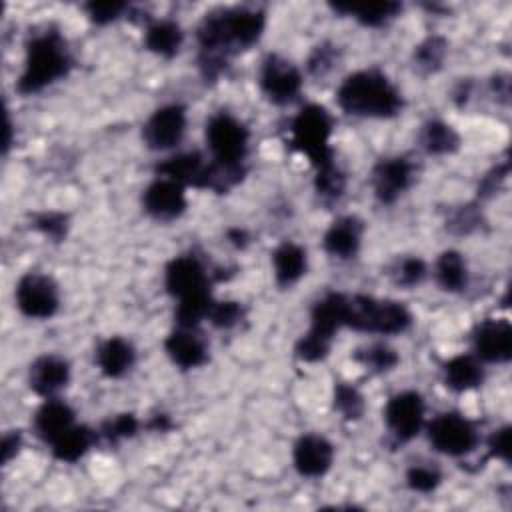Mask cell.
Instances as JSON below:
<instances>
[{
	"label": "cell",
	"mask_w": 512,
	"mask_h": 512,
	"mask_svg": "<svg viewBox=\"0 0 512 512\" xmlns=\"http://www.w3.org/2000/svg\"><path fill=\"white\" fill-rule=\"evenodd\" d=\"M266 30V12L254 6H224L202 16L196 26L198 66L202 76L216 80L228 60L260 42Z\"/></svg>",
	"instance_id": "1"
},
{
	"label": "cell",
	"mask_w": 512,
	"mask_h": 512,
	"mask_svg": "<svg viewBox=\"0 0 512 512\" xmlns=\"http://www.w3.org/2000/svg\"><path fill=\"white\" fill-rule=\"evenodd\" d=\"M336 104L356 118L386 120L402 112L404 96L384 70L372 66L344 76L336 88Z\"/></svg>",
	"instance_id": "2"
},
{
	"label": "cell",
	"mask_w": 512,
	"mask_h": 512,
	"mask_svg": "<svg viewBox=\"0 0 512 512\" xmlns=\"http://www.w3.org/2000/svg\"><path fill=\"white\" fill-rule=\"evenodd\" d=\"M74 66L66 38L52 28L36 32L26 42L24 64L16 80V90L22 96L40 94L52 84L64 80Z\"/></svg>",
	"instance_id": "3"
},
{
	"label": "cell",
	"mask_w": 512,
	"mask_h": 512,
	"mask_svg": "<svg viewBox=\"0 0 512 512\" xmlns=\"http://www.w3.org/2000/svg\"><path fill=\"white\" fill-rule=\"evenodd\" d=\"M414 324L408 306L394 298H376L368 294H348L346 328L372 336H400Z\"/></svg>",
	"instance_id": "4"
},
{
	"label": "cell",
	"mask_w": 512,
	"mask_h": 512,
	"mask_svg": "<svg viewBox=\"0 0 512 512\" xmlns=\"http://www.w3.org/2000/svg\"><path fill=\"white\" fill-rule=\"evenodd\" d=\"M290 144L296 152L306 156L312 168H320L334 160L332 134H334V116L322 104H304L290 120L288 126Z\"/></svg>",
	"instance_id": "5"
},
{
	"label": "cell",
	"mask_w": 512,
	"mask_h": 512,
	"mask_svg": "<svg viewBox=\"0 0 512 512\" xmlns=\"http://www.w3.org/2000/svg\"><path fill=\"white\" fill-rule=\"evenodd\" d=\"M208 158L224 168L246 172L250 154V128L232 112H214L204 124Z\"/></svg>",
	"instance_id": "6"
},
{
	"label": "cell",
	"mask_w": 512,
	"mask_h": 512,
	"mask_svg": "<svg viewBox=\"0 0 512 512\" xmlns=\"http://www.w3.org/2000/svg\"><path fill=\"white\" fill-rule=\"evenodd\" d=\"M424 432L434 452L464 458L480 446L478 424L458 410H444L426 420Z\"/></svg>",
	"instance_id": "7"
},
{
	"label": "cell",
	"mask_w": 512,
	"mask_h": 512,
	"mask_svg": "<svg viewBox=\"0 0 512 512\" xmlns=\"http://www.w3.org/2000/svg\"><path fill=\"white\" fill-rule=\"evenodd\" d=\"M256 80L262 96L276 106H290L298 100L304 88L302 70L278 52H270L262 58Z\"/></svg>",
	"instance_id": "8"
},
{
	"label": "cell",
	"mask_w": 512,
	"mask_h": 512,
	"mask_svg": "<svg viewBox=\"0 0 512 512\" xmlns=\"http://www.w3.org/2000/svg\"><path fill=\"white\" fill-rule=\"evenodd\" d=\"M384 426L390 438L398 444L414 440L424 432L426 400L418 390H400L392 394L382 410Z\"/></svg>",
	"instance_id": "9"
},
{
	"label": "cell",
	"mask_w": 512,
	"mask_h": 512,
	"mask_svg": "<svg viewBox=\"0 0 512 512\" xmlns=\"http://www.w3.org/2000/svg\"><path fill=\"white\" fill-rule=\"evenodd\" d=\"M14 304L30 320H50L60 310V288L50 274L26 272L14 286Z\"/></svg>",
	"instance_id": "10"
},
{
	"label": "cell",
	"mask_w": 512,
	"mask_h": 512,
	"mask_svg": "<svg viewBox=\"0 0 512 512\" xmlns=\"http://www.w3.org/2000/svg\"><path fill=\"white\" fill-rule=\"evenodd\" d=\"M188 110L180 102H166L150 112L142 124V142L152 152H170L186 136Z\"/></svg>",
	"instance_id": "11"
},
{
	"label": "cell",
	"mask_w": 512,
	"mask_h": 512,
	"mask_svg": "<svg viewBox=\"0 0 512 512\" xmlns=\"http://www.w3.org/2000/svg\"><path fill=\"white\" fill-rule=\"evenodd\" d=\"M164 288L176 300L212 294V274L196 254H178L164 268Z\"/></svg>",
	"instance_id": "12"
},
{
	"label": "cell",
	"mask_w": 512,
	"mask_h": 512,
	"mask_svg": "<svg viewBox=\"0 0 512 512\" xmlns=\"http://www.w3.org/2000/svg\"><path fill=\"white\" fill-rule=\"evenodd\" d=\"M416 180V164L406 154L380 158L370 172V188L380 204L398 202Z\"/></svg>",
	"instance_id": "13"
},
{
	"label": "cell",
	"mask_w": 512,
	"mask_h": 512,
	"mask_svg": "<svg viewBox=\"0 0 512 512\" xmlns=\"http://www.w3.org/2000/svg\"><path fill=\"white\" fill-rule=\"evenodd\" d=\"M472 354L482 364H506L512 356V326L506 318H484L470 334Z\"/></svg>",
	"instance_id": "14"
},
{
	"label": "cell",
	"mask_w": 512,
	"mask_h": 512,
	"mask_svg": "<svg viewBox=\"0 0 512 512\" xmlns=\"http://www.w3.org/2000/svg\"><path fill=\"white\" fill-rule=\"evenodd\" d=\"M188 208L186 188L170 178L156 176L142 190V210L156 222L178 220Z\"/></svg>",
	"instance_id": "15"
},
{
	"label": "cell",
	"mask_w": 512,
	"mask_h": 512,
	"mask_svg": "<svg viewBox=\"0 0 512 512\" xmlns=\"http://www.w3.org/2000/svg\"><path fill=\"white\" fill-rule=\"evenodd\" d=\"M336 448L334 444L318 434V432H306L302 434L294 446H292V466L302 478H322L330 472L334 464Z\"/></svg>",
	"instance_id": "16"
},
{
	"label": "cell",
	"mask_w": 512,
	"mask_h": 512,
	"mask_svg": "<svg viewBox=\"0 0 512 512\" xmlns=\"http://www.w3.org/2000/svg\"><path fill=\"white\" fill-rule=\"evenodd\" d=\"M164 352L180 370H196L208 362L210 346L194 326H176L164 340Z\"/></svg>",
	"instance_id": "17"
},
{
	"label": "cell",
	"mask_w": 512,
	"mask_h": 512,
	"mask_svg": "<svg viewBox=\"0 0 512 512\" xmlns=\"http://www.w3.org/2000/svg\"><path fill=\"white\" fill-rule=\"evenodd\" d=\"M210 172V158L198 150H184L172 152L164 160L156 164V176L170 178L184 188H200L206 190Z\"/></svg>",
	"instance_id": "18"
},
{
	"label": "cell",
	"mask_w": 512,
	"mask_h": 512,
	"mask_svg": "<svg viewBox=\"0 0 512 512\" xmlns=\"http://www.w3.org/2000/svg\"><path fill=\"white\" fill-rule=\"evenodd\" d=\"M72 378L70 362L60 354H42L28 366V386L42 398H56Z\"/></svg>",
	"instance_id": "19"
},
{
	"label": "cell",
	"mask_w": 512,
	"mask_h": 512,
	"mask_svg": "<svg viewBox=\"0 0 512 512\" xmlns=\"http://www.w3.org/2000/svg\"><path fill=\"white\" fill-rule=\"evenodd\" d=\"M346 300L348 294L344 292H326L322 294L310 310V326L306 334L324 340L328 344L334 342L338 330L346 328Z\"/></svg>",
	"instance_id": "20"
},
{
	"label": "cell",
	"mask_w": 512,
	"mask_h": 512,
	"mask_svg": "<svg viewBox=\"0 0 512 512\" xmlns=\"http://www.w3.org/2000/svg\"><path fill=\"white\" fill-rule=\"evenodd\" d=\"M364 240V222L354 214L338 216L322 236V248L336 260H352L358 256Z\"/></svg>",
	"instance_id": "21"
},
{
	"label": "cell",
	"mask_w": 512,
	"mask_h": 512,
	"mask_svg": "<svg viewBox=\"0 0 512 512\" xmlns=\"http://www.w3.org/2000/svg\"><path fill=\"white\" fill-rule=\"evenodd\" d=\"M270 266L276 286L290 288L306 276L308 252L294 240H282L270 254Z\"/></svg>",
	"instance_id": "22"
},
{
	"label": "cell",
	"mask_w": 512,
	"mask_h": 512,
	"mask_svg": "<svg viewBox=\"0 0 512 512\" xmlns=\"http://www.w3.org/2000/svg\"><path fill=\"white\" fill-rule=\"evenodd\" d=\"M94 362L106 378H122L136 364V348L124 336H108L94 350Z\"/></svg>",
	"instance_id": "23"
},
{
	"label": "cell",
	"mask_w": 512,
	"mask_h": 512,
	"mask_svg": "<svg viewBox=\"0 0 512 512\" xmlns=\"http://www.w3.org/2000/svg\"><path fill=\"white\" fill-rule=\"evenodd\" d=\"M76 424V412L74 408L56 398H44V402L38 406V410L32 416V430L34 434L50 444L54 438H58L62 432H66L70 426Z\"/></svg>",
	"instance_id": "24"
},
{
	"label": "cell",
	"mask_w": 512,
	"mask_h": 512,
	"mask_svg": "<svg viewBox=\"0 0 512 512\" xmlns=\"http://www.w3.org/2000/svg\"><path fill=\"white\" fill-rule=\"evenodd\" d=\"M486 378L484 364L472 354H456L442 364V380L452 392H470L482 386Z\"/></svg>",
	"instance_id": "25"
},
{
	"label": "cell",
	"mask_w": 512,
	"mask_h": 512,
	"mask_svg": "<svg viewBox=\"0 0 512 512\" xmlns=\"http://www.w3.org/2000/svg\"><path fill=\"white\" fill-rule=\"evenodd\" d=\"M432 276L440 290L448 294H460L470 284V268L464 254L456 248H446L438 254L432 266Z\"/></svg>",
	"instance_id": "26"
},
{
	"label": "cell",
	"mask_w": 512,
	"mask_h": 512,
	"mask_svg": "<svg viewBox=\"0 0 512 512\" xmlns=\"http://www.w3.org/2000/svg\"><path fill=\"white\" fill-rule=\"evenodd\" d=\"M144 48L160 58H174L184 44V30L172 18L148 20L142 36Z\"/></svg>",
	"instance_id": "27"
},
{
	"label": "cell",
	"mask_w": 512,
	"mask_h": 512,
	"mask_svg": "<svg viewBox=\"0 0 512 512\" xmlns=\"http://www.w3.org/2000/svg\"><path fill=\"white\" fill-rule=\"evenodd\" d=\"M418 146L428 156H452L460 150L462 138L446 120L430 118L418 130Z\"/></svg>",
	"instance_id": "28"
},
{
	"label": "cell",
	"mask_w": 512,
	"mask_h": 512,
	"mask_svg": "<svg viewBox=\"0 0 512 512\" xmlns=\"http://www.w3.org/2000/svg\"><path fill=\"white\" fill-rule=\"evenodd\" d=\"M98 432L92 430L90 426L86 424H74L70 426L66 432H62L58 438H54L48 448L52 452V456L58 460V462H64V464H74L78 460H82L90 448L98 442Z\"/></svg>",
	"instance_id": "29"
},
{
	"label": "cell",
	"mask_w": 512,
	"mask_h": 512,
	"mask_svg": "<svg viewBox=\"0 0 512 512\" xmlns=\"http://www.w3.org/2000/svg\"><path fill=\"white\" fill-rule=\"evenodd\" d=\"M332 10L342 16H350L364 28H382L402 12V4L390 0L370 4H332Z\"/></svg>",
	"instance_id": "30"
},
{
	"label": "cell",
	"mask_w": 512,
	"mask_h": 512,
	"mask_svg": "<svg viewBox=\"0 0 512 512\" xmlns=\"http://www.w3.org/2000/svg\"><path fill=\"white\" fill-rule=\"evenodd\" d=\"M346 172L332 160L314 170V194L322 204H338L346 194Z\"/></svg>",
	"instance_id": "31"
},
{
	"label": "cell",
	"mask_w": 512,
	"mask_h": 512,
	"mask_svg": "<svg viewBox=\"0 0 512 512\" xmlns=\"http://www.w3.org/2000/svg\"><path fill=\"white\" fill-rule=\"evenodd\" d=\"M352 358L372 374H388L400 362V354L386 342L364 344L352 352Z\"/></svg>",
	"instance_id": "32"
},
{
	"label": "cell",
	"mask_w": 512,
	"mask_h": 512,
	"mask_svg": "<svg viewBox=\"0 0 512 512\" xmlns=\"http://www.w3.org/2000/svg\"><path fill=\"white\" fill-rule=\"evenodd\" d=\"M448 56V42L444 36H426L422 42L414 46L412 62L414 68L422 74H434L442 68L444 60Z\"/></svg>",
	"instance_id": "33"
},
{
	"label": "cell",
	"mask_w": 512,
	"mask_h": 512,
	"mask_svg": "<svg viewBox=\"0 0 512 512\" xmlns=\"http://www.w3.org/2000/svg\"><path fill=\"white\" fill-rule=\"evenodd\" d=\"M388 276L398 288L410 290V288L420 286L426 280L428 264L416 254H406V256H400L394 260Z\"/></svg>",
	"instance_id": "34"
},
{
	"label": "cell",
	"mask_w": 512,
	"mask_h": 512,
	"mask_svg": "<svg viewBox=\"0 0 512 512\" xmlns=\"http://www.w3.org/2000/svg\"><path fill=\"white\" fill-rule=\"evenodd\" d=\"M332 408L340 414V418L354 422L364 416L366 398L354 384L338 382L332 390Z\"/></svg>",
	"instance_id": "35"
},
{
	"label": "cell",
	"mask_w": 512,
	"mask_h": 512,
	"mask_svg": "<svg viewBox=\"0 0 512 512\" xmlns=\"http://www.w3.org/2000/svg\"><path fill=\"white\" fill-rule=\"evenodd\" d=\"M442 478L444 476H442L440 466L436 462H428V460L412 462L404 474L406 486L416 494H434L438 490V486L442 484Z\"/></svg>",
	"instance_id": "36"
},
{
	"label": "cell",
	"mask_w": 512,
	"mask_h": 512,
	"mask_svg": "<svg viewBox=\"0 0 512 512\" xmlns=\"http://www.w3.org/2000/svg\"><path fill=\"white\" fill-rule=\"evenodd\" d=\"M246 316L244 304L238 300H214L206 322H210L218 330L236 328Z\"/></svg>",
	"instance_id": "37"
},
{
	"label": "cell",
	"mask_w": 512,
	"mask_h": 512,
	"mask_svg": "<svg viewBox=\"0 0 512 512\" xmlns=\"http://www.w3.org/2000/svg\"><path fill=\"white\" fill-rule=\"evenodd\" d=\"M138 430H140V420L130 412H122V414H116V416L108 418L102 424L98 436L112 442V444H118L122 440H128V438L136 436Z\"/></svg>",
	"instance_id": "38"
},
{
	"label": "cell",
	"mask_w": 512,
	"mask_h": 512,
	"mask_svg": "<svg viewBox=\"0 0 512 512\" xmlns=\"http://www.w3.org/2000/svg\"><path fill=\"white\" fill-rule=\"evenodd\" d=\"M32 226L46 238L54 240V242H60L66 238L68 234V228H70V222H68V216L64 212H56V210H46V212H40L32 218Z\"/></svg>",
	"instance_id": "39"
},
{
	"label": "cell",
	"mask_w": 512,
	"mask_h": 512,
	"mask_svg": "<svg viewBox=\"0 0 512 512\" xmlns=\"http://www.w3.org/2000/svg\"><path fill=\"white\" fill-rule=\"evenodd\" d=\"M84 12L90 22H94L98 26H106V24L122 18L126 12H130V6L126 2H116V0L88 2V4H84Z\"/></svg>",
	"instance_id": "40"
},
{
	"label": "cell",
	"mask_w": 512,
	"mask_h": 512,
	"mask_svg": "<svg viewBox=\"0 0 512 512\" xmlns=\"http://www.w3.org/2000/svg\"><path fill=\"white\" fill-rule=\"evenodd\" d=\"M336 62H338V46H334L330 42H320L310 52L306 68L312 76H324L334 68Z\"/></svg>",
	"instance_id": "41"
},
{
	"label": "cell",
	"mask_w": 512,
	"mask_h": 512,
	"mask_svg": "<svg viewBox=\"0 0 512 512\" xmlns=\"http://www.w3.org/2000/svg\"><path fill=\"white\" fill-rule=\"evenodd\" d=\"M480 222L482 212L478 210V204H464L452 212V216L448 218V228L456 234H470L478 228Z\"/></svg>",
	"instance_id": "42"
},
{
	"label": "cell",
	"mask_w": 512,
	"mask_h": 512,
	"mask_svg": "<svg viewBox=\"0 0 512 512\" xmlns=\"http://www.w3.org/2000/svg\"><path fill=\"white\" fill-rule=\"evenodd\" d=\"M486 448L490 458L508 464L510 462V426L502 424L496 430H492L486 440Z\"/></svg>",
	"instance_id": "43"
},
{
	"label": "cell",
	"mask_w": 512,
	"mask_h": 512,
	"mask_svg": "<svg viewBox=\"0 0 512 512\" xmlns=\"http://www.w3.org/2000/svg\"><path fill=\"white\" fill-rule=\"evenodd\" d=\"M508 168H510V164H508V160H504L502 164H496L486 176H482L480 186H478V194L480 196L494 194L504 184V180L508 178Z\"/></svg>",
	"instance_id": "44"
},
{
	"label": "cell",
	"mask_w": 512,
	"mask_h": 512,
	"mask_svg": "<svg viewBox=\"0 0 512 512\" xmlns=\"http://www.w3.org/2000/svg\"><path fill=\"white\" fill-rule=\"evenodd\" d=\"M22 448V434L20 430H10L2 436V462L8 464L10 460L16 458V454Z\"/></svg>",
	"instance_id": "45"
},
{
	"label": "cell",
	"mask_w": 512,
	"mask_h": 512,
	"mask_svg": "<svg viewBox=\"0 0 512 512\" xmlns=\"http://www.w3.org/2000/svg\"><path fill=\"white\" fill-rule=\"evenodd\" d=\"M148 428H152L154 432H166V430L172 428V422H170V418L166 414H156L148 422Z\"/></svg>",
	"instance_id": "46"
},
{
	"label": "cell",
	"mask_w": 512,
	"mask_h": 512,
	"mask_svg": "<svg viewBox=\"0 0 512 512\" xmlns=\"http://www.w3.org/2000/svg\"><path fill=\"white\" fill-rule=\"evenodd\" d=\"M226 236H228V242H232L236 248H242V246H246V242H248V234H246V230H242V228H230V230L226 232Z\"/></svg>",
	"instance_id": "47"
}]
</instances>
